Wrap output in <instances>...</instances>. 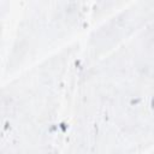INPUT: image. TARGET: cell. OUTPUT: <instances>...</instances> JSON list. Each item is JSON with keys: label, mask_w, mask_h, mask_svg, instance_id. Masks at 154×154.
Instances as JSON below:
<instances>
[{"label": "cell", "mask_w": 154, "mask_h": 154, "mask_svg": "<svg viewBox=\"0 0 154 154\" xmlns=\"http://www.w3.org/2000/svg\"><path fill=\"white\" fill-rule=\"evenodd\" d=\"M154 148V1L125 2L81 38L63 154Z\"/></svg>", "instance_id": "6da1fadb"}, {"label": "cell", "mask_w": 154, "mask_h": 154, "mask_svg": "<svg viewBox=\"0 0 154 154\" xmlns=\"http://www.w3.org/2000/svg\"><path fill=\"white\" fill-rule=\"evenodd\" d=\"M81 40L1 85L0 154H63Z\"/></svg>", "instance_id": "7a4b0ae2"}, {"label": "cell", "mask_w": 154, "mask_h": 154, "mask_svg": "<svg viewBox=\"0 0 154 154\" xmlns=\"http://www.w3.org/2000/svg\"><path fill=\"white\" fill-rule=\"evenodd\" d=\"M126 1H20L2 41L1 81L47 59L87 34Z\"/></svg>", "instance_id": "3957f363"}, {"label": "cell", "mask_w": 154, "mask_h": 154, "mask_svg": "<svg viewBox=\"0 0 154 154\" xmlns=\"http://www.w3.org/2000/svg\"><path fill=\"white\" fill-rule=\"evenodd\" d=\"M146 154H154V148H153L152 150H149V152H147Z\"/></svg>", "instance_id": "277c9868"}]
</instances>
